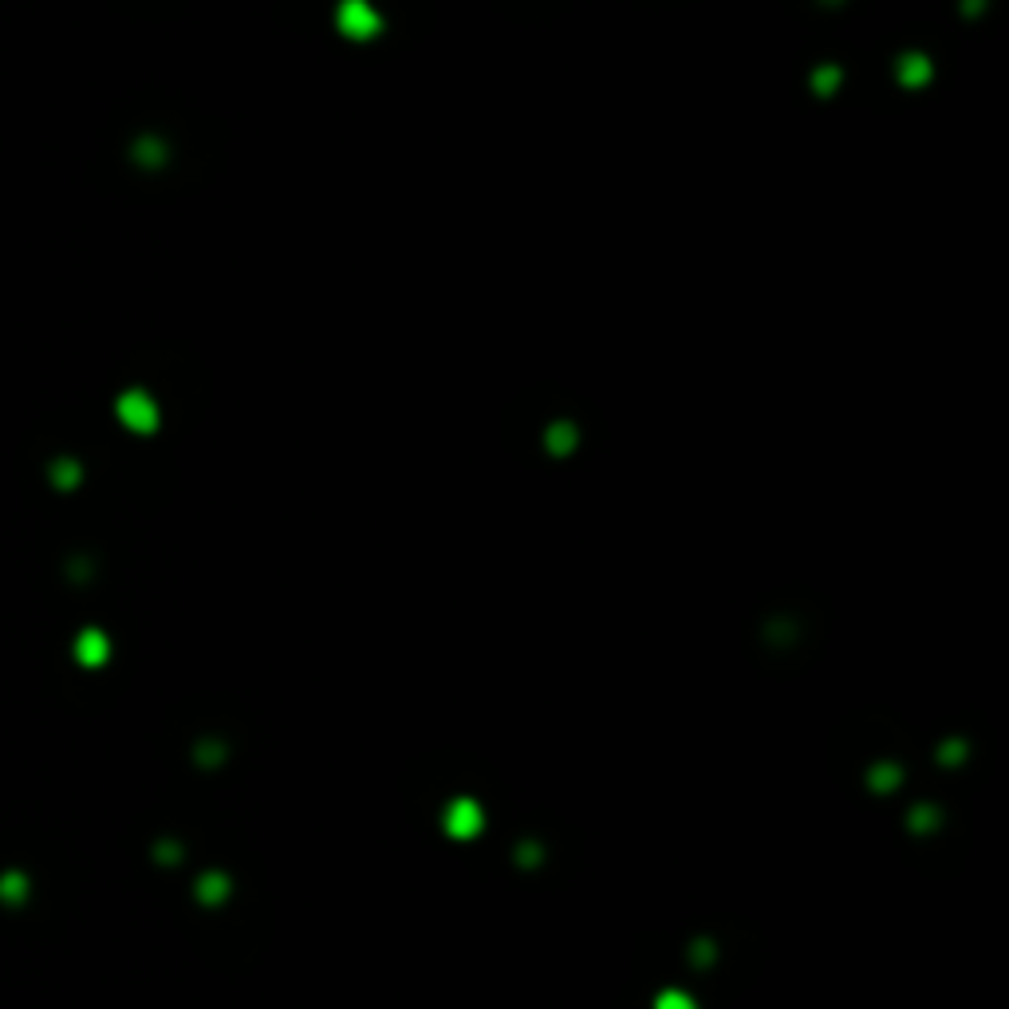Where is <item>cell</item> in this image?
<instances>
[{
	"label": "cell",
	"mask_w": 1009,
	"mask_h": 1009,
	"mask_svg": "<svg viewBox=\"0 0 1009 1009\" xmlns=\"http://www.w3.org/2000/svg\"><path fill=\"white\" fill-rule=\"evenodd\" d=\"M24 892H28V880H24V875H13V872H8L5 880H0V899H5V903H13V899H24Z\"/></svg>",
	"instance_id": "obj_4"
},
{
	"label": "cell",
	"mask_w": 1009,
	"mask_h": 1009,
	"mask_svg": "<svg viewBox=\"0 0 1009 1009\" xmlns=\"http://www.w3.org/2000/svg\"><path fill=\"white\" fill-rule=\"evenodd\" d=\"M75 655H79V663H87V667H99L107 659V639L99 631H83L79 639H75Z\"/></svg>",
	"instance_id": "obj_3"
},
{
	"label": "cell",
	"mask_w": 1009,
	"mask_h": 1009,
	"mask_svg": "<svg viewBox=\"0 0 1009 1009\" xmlns=\"http://www.w3.org/2000/svg\"><path fill=\"white\" fill-rule=\"evenodd\" d=\"M340 28L343 36H355V40H367L378 32V13L367 0H343L340 5Z\"/></svg>",
	"instance_id": "obj_2"
},
{
	"label": "cell",
	"mask_w": 1009,
	"mask_h": 1009,
	"mask_svg": "<svg viewBox=\"0 0 1009 1009\" xmlns=\"http://www.w3.org/2000/svg\"><path fill=\"white\" fill-rule=\"evenodd\" d=\"M118 418H123L126 430L150 434L158 426V406H154V398H150V395H143V390H126V395L118 398Z\"/></svg>",
	"instance_id": "obj_1"
}]
</instances>
